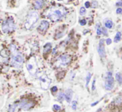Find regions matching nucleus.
Instances as JSON below:
<instances>
[{"instance_id":"1","label":"nucleus","mask_w":122,"mask_h":112,"mask_svg":"<svg viewBox=\"0 0 122 112\" xmlns=\"http://www.w3.org/2000/svg\"><path fill=\"white\" fill-rule=\"evenodd\" d=\"M39 19V14L36 11H31L29 12L28 15L27 17V19L25 21L24 27L26 29L30 30L32 27L35 26V24L37 23V21Z\"/></svg>"},{"instance_id":"2","label":"nucleus","mask_w":122,"mask_h":112,"mask_svg":"<svg viewBox=\"0 0 122 112\" xmlns=\"http://www.w3.org/2000/svg\"><path fill=\"white\" fill-rule=\"evenodd\" d=\"M66 11L64 8H63V9H60V8L53 9V10H51L48 13L47 18H48L50 20H51L52 22H58L66 15Z\"/></svg>"},{"instance_id":"3","label":"nucleus","mask_w":122,"mask_h":112,"mask_svg":"<svg viewBox=\"0 0 122 112\" xmlns=\"http://www.w3.org/2000/svg\"><path fill=\"white\" fill-rule=\"evenodd\" d=\"M116 79L113 76V74L111 71H107L105 76L104 79V88L106 91H111L114 89L115 87V81Z\"/></svg>"},{"instance_id":"4","label":"nucleus","mask_w":122,"mask_h":112,"mask_svg":"<svg viewBox=\"0 0 122 112\" xmlns=\"http://www.w3.org/2000/svg\"><path fill=\"white\" fill-rule=\"evenodd\" d=\"M24 62V57L21 53L16 52L13 53V56H12V61H11V66L15 67V68H21L22 65Z\"/></svg>"},{"instance_id":"5","label":"nucleus","mask_w":122,"mask_h":112,"mask_svg":"<svg viewBox=\"0 0 122 112\" xmlns=\"http://www.w3.org/2000/svg\"><path fill=\"white\" fill-rule=\"evenodd\" d=\"M15 29V23L13 21V18L9 17L8 19H6L2 24V31L3 33H9L13 32Z\"/></svg>"},{"instance_id":"6","label":"nucleus","mask_w":122,"mask_h":112,"mask_svg":"<svg viewBox=\"0 0 122 112\" xmlns=\"http://www.w3.org/2000/svg\"><path fill=\"white\" fill-rule=\"evenodd\" d=\"M71 61V56L68 54H62L61 56H58L57 60H56V63L59 66L65 67L70 64Z\"/></svg>"},{"instance_id":"7","label":"nucleus","mask_w":122,"mask_h":112,"mask_svg":"<svg viewBox=\"0 0 122 112\" xmlns=\"http://www.w3.org/2000/svg\"><path fill=\"white\" fill-rule=\"evenodd\" d=\"M35 106V103L32 101L29 100H22V101H18V106L23 111H28L31 108H32Z\"/></svg>"},{"instance_id":"8","label":"nucleus","mask_w":122,"mask_h":112,"mask_svg":"<svg viewBox=\"0 0 122 112\" xmlns=\"http://www.w3.org/2000/svg\"><path fill=\"white\" fill-rule=\"evenodd\" d=\"M105 40L104 39H101L98 44V47H97V51L98 54H99L100 57L101 58H105L106 56V48H105Z\"/></svg>"},{"instance_id":"9","label":"nucleus","mask_w":122,"mask_h":112,"mask_svg":"<svg viewBox=\"0 0 122 112\" xmlns=\"http://www.w3.org/2000/svg\"><path fill=\"white\" fill-rule=\"evenodd\" d=\"M39 81H40L41 87L43 90L48 89L50 84H51V79H49L46 75H42V76L39 77Z\"/></svg>"},{"instance_id":"10","label":"nucleus","mask_w":122,"mask_h":112,"mask_svg":"<svg viewBox=\"0 0 122 112\" xmlns=\"http://www.w3.org/2000/svg\"><path fill=\"white\" fill-rule=\"evenodd\" d=\"M49 27V22L47 20H42V22H40L38 27H37V30L39 31L42 33H44V32H47V30Z\"/></svg>"},{"instance_id":"11","label":"nucleus","mask_w":122,"mask_h":112,"mask_svg":"<svg viewBox=\"0 0 122 112\" xmlns=\"http://www.w3.org/2000/svg\"><path fill=\"white\" fill-rule=\"evenodd\" d=\"M27 69L32 75H35V74L37 72V71H38V69L36 67L35 64H34V63H32V61H29V62L27 64Z\"/></svg>"},{"instance_id":"12","label":"nucleus","mask_w":122,"mask_h":112,"mask_svg":"<svg viewBox=\"0 0 122 112\" xmlns=\"http://www.w3.org/2000/svg\"><path fill=\"white\" fill-rule=\"evenodd\" d=\"M73 91L71 89H66L65 91V100L67 103H71L73 97Z\"/></svg>"},{"instance_id":"13","label":"nucleus","mask_w":122,"mask_h":112,"mask_svg":"<svg viewBox=\"0 0 122 112\" xmlns=\"http://www.w3.org/2000/svg\"><path fill=\"white\" fill-rule=\"evenodd\" d=\"M45 3H46V0H35V2L33 3L34 8L37 10L41 9V8H43Z\"/></svg>"},{"instance_id":"14","label":"nucleus","mask_w":122,"mask_h":112,"mask_svg":"<svg viewBox=\"0 0 122 112\" xmlns=\"http://www.w3.org/2000/svg\"><path fill=\"white\" fill-rule=\"evenodd\" d=\"M103 23H104V26L107 29H112L113 27H114V22L110 18H105Z\"/></svg>"},{"instance_id":"15","label":"nucleus","mask_w":122,"mask_h":112,"mask_svg":"<svg viewBox=\"0 0 122 112\" xmlns=\"http://www.w3.org/2000/svg\"><path fill=\"white\" fill-rule=\"evenodd\" d=\"M51 48H52V45H51V42L46 43L43 46V54H47L48 52H50Z\"/></svg>"},{"instance_id":"16","label":"nucleus","mask_w":122,"mask_h":112,"mask_svg":"<svg viewBox=\"0 0 122 112\" xmlns=\"http://www.w3.org/2000/svg\"><path fill=\"white\" fill-rule=\"evenodd\" d=\"M115 79H116V81L119 84L120 86H122V74L120 72H117L115 75Z\"/></svg>"},{"instance_id":"17","label":"nucleus","mask_w":122,"mask_h":112,"mask_svg":"<svg viewBox=\"0 0 122 112\" xmlns=\"http://www.w3.org/2000/svg\"><path fill=\"white\" fill-rule=\"evenodd\" d=\"M121 38H122V33L121 32H117L116 35H115L114 41H113V42H114L115 43H118V42L121 40Z\"/></svg>"},{"instance_id":"18","label":"nucleus","mask_w":122,"mask_h":112,"mask_svg":"<svg viewBox=\"0 0 122 112\" xmlns=\"http://www.w3.org/2000/svg\"><path fill=\"white\" fill-rule=\"evenodd\" d=\"M92 73L91 72H87L86 76V87L88 89V86L91 82V79H92Z\"/></svg>"},{"instance_id":"19","label":"nucleus","mask_w":122,"mask_h":112,"mask_svg":"<svg viewBox=\"0 0 122 112\" xmlns=\"http://www.w3.org/2000/svg\"><path fill=\"white\" fill-rule=\"evenodd\" d=\"M114 104L117 105V106H120V105L122 104V96L121 95H119V96H117L116 98H115Z\"/></svg>"},{"instance_id":"20","label":"nucleus","mask_w":122,"mask_h":112,"mask_svg":"<svg viewBox=\"0 0 122 112\" xmlns=\"http://www.w3.org/2000/svg\"><path fill=\"white\" fill-rule=\"evenodd\" d=\"M64 100H65V92L60 91L57 95V101H59V102H63Z\"/></svg>"},{"instance_id":"21","label":"nucleus","mask_w":122,"mask_h":112,"mask_svg":"<svg viewBox=\"0 0 122 112\" xmlns=\"http://www.w3.org/2000/svg\"><path fill=\"white\" fill-rule=\"evenodd\" d=\"M18 106V102H16V103H14V104L10 105L9 107H8V112H14Z\"/></svg>"},{"instance_id":"22","label":"nucleus","mask_w":122,"mask_h":112,"mask_svg":"<svg viewBox=\"0 0 122 112\" xmlns=\"http://www.w3.org/2000/svg\"><path fill=\"white\" fill-rule=\"evenodd\" d=\"M96 30H97V34L98 36L102 35V27L100 23H97L96 25Z\"/></svg>"},{"instance_id":"23","label":"nucleus","mask_w":122,"mask_h":112,"mask_svg":"<svg viewBox=\"0 0 122 112\" xmlns=\"http://www.w3.org/2000/svg\"><path fill=\"white\" fill-rule=\"evenodd\" d=\"M8 56H9V53H8V51H7V50L5 49H3L1 51H0V56H2V57L3 58H8Z\"/></svg>"},{"instance_id":"24","label":"nucleus","mask_w":122,"mask_h":112,"mask_svg":"<svg viewBox=\"0 0 122 112\" xmlns=\"http://www.w3.org/2000/svg\"><path fill=\"white\" fill-rule=\"evenodd\" d=\"M52 110H53V111H55V112H59L61 110V107L59 105H53Z\"/></svg>"},{"instance_id":"25","label":"nucleus","mask_w":122,"mask_h":112,"mask_svg":"<svg viewBox=\"0 0 122 112\" xmlns=\"http://www.w3.org/2000/svg\"><path fill=\"white\" fill-rule=\"evenodd\" d=\"M71 109H72L73 111H76V109H77V101L76 100L71 101Z\"/></svg>"},{"instance_id":"26","label":"nucleus","mask_w":122,"mask_h":112,"mask_svg":"<svg viewBox=\"0 0 122 112\" xmlns=\"http://www.w3.org/2000/svg\"><path fill=\"white\" fill-rule=\"evenodd\" d=\"M9 48H10V50H11L12 53H14V52H16V51H18L16 46H15V45H13V44H11V45H10V46H9Z\"/></svg>"},{"instance_id":"27","label":"nucleus","mask_w":122,"mask_h":112,"mask_svg":"<svg viewBox=\"0 0 122 112\" xmlns=\"http://www.w3.org/2000/svg\"><path fill=\"white\" fill-rule=\"evenodd\" d=\"M86 13V8H85V7H81V8H80V15H81V16H84Z\"/></svg>"},{"instance_id":"28","label":"nucleus","mask_w":122,"mask_h":112,"mask_svg":"<svg viewBox=\"0 0 122 112\" xmlns=\"http://www.w3.org/2000/svg\"><path fill=\"white\" fill-rule=\"evenodd\" d=\"M102 35L106 36V37H108V31L106 27H102Z\"/></svg>"},{"instance_id":"29","label":"nucleus","mask_w":122,"mask_h":112,"mask_svg":"<svg viewBox=\"0 0 122 112\" xmlns=\"http://www.w3.org/2000/svg\"><path fill=\"white\" fill-rule=\"evenodd\" d=\"M63 36H64V32H57L56 33V37H55V38L56 39H59V38H61V37H62Z\"/></svg>"},{"instance_id":"30","label":"nucleus","mask_w":122,"mask_h":112,"mask_svg":"<svg viewBox=\"0 0 122 112\" xmlns=\"http://www.w3.org/2000/svg\"><path fill=\"white\" fill-rule=\"evenodd\" d=\"M96 82H97V79L96 77L93 79V81H92V91H94L96 90Z\"/></svg>"},{"instance_id":"31","label":"nucleus","mask_w":122,"mask_h":112,"mask_svg":"<svg viewBox=\"0 0 122 112\" xmlns=\"http://www.w3.org/2000/svg\"><path fill=\"white\" fill-rule=\"evenodd\" d=\"M105 42H106V45H111L112 43V40H111L110 37H108V38H106V40H105Z\"/></svg>"},{"instance_id":"32","label":"nucleus","mask_w":122,"mask_h":112,"mask_svg":"<svg viewBox=\"0 0 122 112\" xmlns=\"http://www.w3.org/2000/svg\"><path fill=\"white\" fill-rule=\"evenodd\" d=\"M79 23H80L81 26H85L86 24V19H81L80 21H79Z\"/></svg>"},{"instance_id":"33","label":"nucleus","mask_w":122,"mask_h":112,"mask_svg":"<svg viewBox=\"0 0 122 112\" xmlns=\"http://www.w3.org/2000/svg\"><path fill=\"white\" fill-rule=\"evenodd\" d=\"M57 91H58L57 87H56V86H55V87H51V93H56Z\"/></svg>"},{"instance_id":"34","label":"nucleus","mask_w":122,"mask_h":112,"mask_svg":"<svg viewBox=\"0 0 122 112\" xmlns=\"http://www.w3.org/2000/svg\"><path fill=\"white\" fill-rule=\"evenodd\" d=\"M92 8H97V7H98L97 1H93V2H92Z\"/></svg>"},{"instance_id":"35","label":"nucleus","mask_w":122,"mask_h":112,"mask_svg":"<svg viewBox=\"0 0 122 112\" xmlns=\"http://www.w3.org/2000/svg\"><path fill=\"white\" fill-rule=\"evenodd\" d=\"M116 13V14H119V15L122 14V8H117Z\"/></svg>"},{"instance_id":"36","label":"nucleus","mask_w":122,"mask_h":112,"mask_svg":"<svg viewBox=\"0 0 122 112\" xmlns=\"http://www.w3.org/2000/svg\"><path fill=\"white\" fill-rule=\"evenodd\" d=\"M90 7H92V5H91V3H90V2H88V1L86 2V3H85V8H89Z\"/></svg>"},{"instance_id":"37","label":"nucleus","mask_w":122,"mask_h":112,"mask_svg":"<svg viewBox=\"0 0 122 112\" xmlns=\"http://www.w3.org/2000/svg\"><path fill=\"white\" fill-rule=\"evenodd\" d=\"M116 5L118 7V8H122V0H121V1H118L117 3H116Z\"/></svg>"},{"instance_id":"38","label":"nucleus","mask_w":122,"mask_h":112,"mask_svg":"<svg viewBox=\"0 0 122 112\" xmlns=\"http://www.w3.org/2000/svg\"><path fill=\"white\" fill-rule=\"evenodd\" d=\"M101 100H99V101H96V102H93V103H92V104H91V106H92V107H93V106H97V105L98 104V103L100 102V101H101Z\"/></svg>"}]
</instances>
